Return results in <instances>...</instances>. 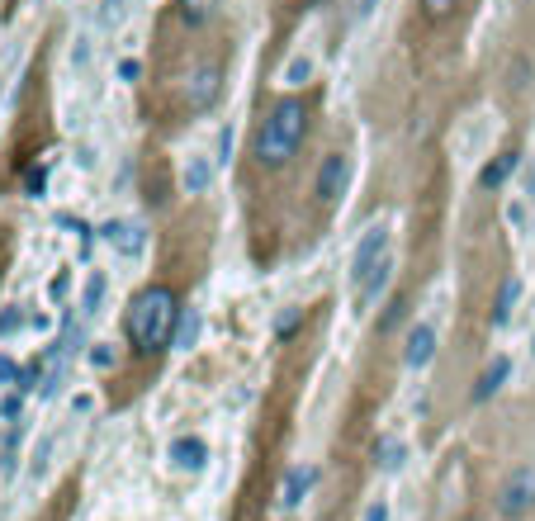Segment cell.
<instances>
[{"label": "cell", "instance_id": "1", "mask_svg": "<svg viewBox=\"0 0 535 521\" xmlns=\"http://www.w3.org/2000/svg\"><path fill=\"white\" fill-rule=\"evenodd\" d=\"M176 318H180V304L176 294L166 285H152L143 289L133 308H128V342L138 356H152L161 346H171V332H176Z\"/></svg>", "mask_w": 535, "mask_h": 521}, {"label": "cell", "instance_id": "2", "mask_svg": "<svg viewBox=\"0 0 535 521\" xmlns=\"http://www.w3.org/2000/svg\"><path fill=\"white\" fill-rule=\"evenodd\" d=\"M304 133H308V105L289 95V100H280V105L261 119V128H256V162L270 166V171L289 166V157L304 143Z\"/></svg>", "mask_w": 535, "mask_h": 521}, {"label": "cell", "instance_id": "3", "mask_svg": "<svg viewBox=\"0 0 535 521\" xmlns=\"http://www.w3.org/2000/svg\"><path fill=\"white\" fill-rule=\"evenodd\" d=\"M531 507H535V465H521V469H512V474L502 479L498 512L507 521H521V517H531Z\"/></svg>", "mask_w": 535, "mask_h": 521}, {"label": "cell", "instance_id": "4", "mask_svg": "<svg viewBox=\"0 0 535 521\" xmlns=\"http://www.w3.org/2000/svg\"><path fill=\"white\" fill-rule=\"evenodd\" d=\"M384 247H389V228H384V223H375L370 233L360 237L356 256H351V280H356V285H365V280H370V270L384 261Z\"/></svg>", "mask_w": 535, "mask_h": 521}, {"label": "cell", "instance_id": "5", "mask_svg": "<svg viewBox=\"0 0 535 521\" xmlns=\"http://www.w3.org/2000/svg\"><path fill=\"white\" fill-rule=\"evenodd\" d=\"M166 455H171V469H180V474H204V465H209V441H204V436H176Z\"/></svg>", "mask_w": 535, "mask_h": 521}, {"label": "cell", "instance_id": "6", "mask_svg": "<svg viewBox=\"0 0 535 521\" xmlns=\"http://www.w3.org/2000/svg\"><path fill=\"white\" fill-rule=\"evenodd\" d=\"M346 180H351V162H346L341 152H332V157L322 162V171H318V199L322 204H337L341 190H346Z\"/></svg>", "mask_w": 535, "mask_h": 521}, {"label": "cell", "instance_id": "7", "mask_svg": "<svg viewBox=\"0 0 535 521\" xmlns=\"http://www.w3.org/2000/svg\"><path fill=\"white\" fill-rule=\"evenodd\" d=\"M431 356H436V327L417 323L408 332V346H403V365H408V370H427Z\"/></svg>", "mask_w": 535, "mask_h": 521}, {"label": "cell", "instance_id": "8", "mask_svg": "<svg viewBox=\"0 0 535 521\" xmlns=\"http://www.w3.org/2000/svg\"><path fill=\"white\" fill-rule=\"evenodd\" d=\"M218 90H223L218 67H199V72L190 76V86H185V100H190V109H214Z\"/></svg>", "mask_w": 535, "mask_h": 521}, {"label": "cell", "instance_id": "9", "mask_svg": "<svg viewBox=\"0 0 535 521\" xmlns=\"http://www.w3.org/2000/svg\"><path fill=\"white\" fill-rule=\"evenodd\" d=\"M313 479H318V469H313V465H294V469H289L285 484H280V507H285V512H294V507L308 498Z\"/></svg>", "mask_w": 535, "mask_h": 521}, {"label": "cell", "instance_id": "10", "mask_svg": "<svg viewBox=\"0 0 535 521\" xmlns=\"http://www.w3.org/2000/svg\"><path fill=\"white\" fill-rule=\"evenodd\" d=\"M100 233H105L109 247H119L124 256H143V242H147V237H143V223H105Z\"/></svg>", "mask_w": 535, "mask_h": 521}, {"label": "cell", "instance_id": "11", "mask_svg": "<svg viewBox=\"0 0 535 521\" xmlns=\"http://www.w3.org/2000/svg\"><path fill=\"white\" fill-rule=\"evenodd\" d=\"M507 375H512V360L498 356V360H493V365H488V370L479 375V384H474V403H488V398H493L502 384H507Z\"/></svg>", "mask_w": 535, "mask_h": 521}, {"label": "cell", "instance_id": "12", "mask_svg": "<svg viewBox=\"0 0 535 521\" xmlns=\"http://www.w3.org/2000/svg\"><path fill=\"white\" fill-rule=\"evenodd\" d=\"M512 171H517V152H502V157H493V162L479 171V185L483 190H502Z\"/></svg>", "mask_w": 535, "mask_h": 521}, {"label": "cell", "instance_id": "13", "mask_svg": "<svg viewBox=\"0 0 535 521\" xmlns=\"http://www.w3.org/2000/svg\"><path fill=\"white\" fill-rule=\"evenodd\" d=\"M389 256H384V261H379L375 270H370V280H365V285H360V313H370V308L379 304V294H384V285H389Z\"/></svg>", "mask_w": 535, "mask_h": 521}, {"label": "cell", "instance_id": "14", "mask_svg": "<svg viewBox=\"0 0 535 521\" xmlns=\"http://www.w3.org/2000/svg\"><path fill=\"white\" fill-rule=\"evenodd\" d=\"M180 180H185V190H190V195H204V190H209V180H214V166L204 162V157H190L185 171H180Z\"/></svg>", "mask_w": 535, "mask_h": 521}, {"label": "cell", "instance_id": "15", "mask_svg": "<svg viewBox=\"0 0 535 521\" xmlns=\"http://www.w3.org/2000/svg\"><path fill=\"white\" fill-rule=\"evenodd\" d=\"M195 337H199V313H195V308H185V313L176 318L171 346H176V351H190V346H195Z\"/></svg>", "mask_w": 535, "mask_h": 521}, {"label": "cell", "instance_id": "16", "mask_svg": "<svg viewBox=\"0 0 535 521\" xmlns=\"http://www.w3.org/2000/svg\"><path fill=\"white\" fill-rule=\"evenodd\" d=\"M53 450H57V441L53 436H43V441H38V450H34V460H29V479H48V469H53Z\"/></svg>", "mask_w": 535, "mask_h": 521}, {"label": "cell", "instance_id": "17", "mask_svg": "<svg viewBox=\"0 0 535 521\" xmlns=\"http://www.w3.org/2000/svg\"><path fill=\"white\" fill-rule=\"evenodd\" d=\"M517 294H521V285H517V280H502L498 308H493V323H498V327H507V323H512V308H517Z\"/></svg>", "mask_w": 535, "mask_h": 521}, {"label": "cell", "instance_id": "18", "mask_svg": "<svg viewBox=\"0 0 535 521\" xmlns=\"http://www.w3.org/2000/svg\"><path fill=\"white\" fill-rule=\"evenodd\" d=\"M100 304H105V275L95 270V275L86 280V294H81V313H86V318H95V313H100Z\"/></svg>", "mask_w": 535, "mask_h": 521}, {"label": "cell", "instance_id": "19", "mask_svg": "<svg viewBox=\"0 0 535 521\" xmlns=\"http://www.w3.org/2000/svg\"><path fill=\"white\" fill-rule=\"evenodd\" d=\"M124 19H128V0H100V10H95L100 29H119Z\"/></svg>", "mask_w": 535, "mask_h": 521}, {"label": "cell", "instance_id": "20", "mask_svg": "<svg viewBox=\"0 0 535 521\" xmlns=\"http://www.w3.org/2000/svg\"><path fill=\"white\" fill-rule=\"evenodd\" d=\"M308 76H313V57L294 53V57H289V67H285V86H304Z\"/></svg>", "mask_w": 535, "mask_h": 521}, {"label": "cell", "instance_id": "21", "mask_svg": "<svg viewBox=\"0 0 535 521\" xmlns=\"http://www.w3.org/2000/svg\"><path fill=\"white\" fill-rule=\"evenodd\" d=\"M24 327H29L24 308H0V337H19Z\"/></svg>", "mask_w": 535, "mask_h": 521}, {"label": "cell", "instance_id": "22", "mask_svg": "<svg viewBox=\"0 0 535 521\" xmlns=\"http://www.w3.org/2000/svg\"><path fill=\"white\" fill-rule=\"evenodd\" d=\"M455 5H460V0H422V15H427L431 24H441V19L455 15Z\"/></svg>", "mask_w": 535, "mask_h": 521}, {"label": "cell", "instance_id": "23", "mask_svg": "<svg viewBox=\"0 0 535 521\" xmlns=\"http://www.w3.org/2000/svg\"><path fill=\"white\" fill-rule=\"evenodd\" d=\"M375 455H379V465L384 469H403V441H384Z\"/></svg>", "mask_w": 535, "mask_h": 521}, {"label": "cell", "instance_id": "24", "mask_svg": "<svg viewBox=\"0 0 535 521\" xmlns=\"http://www.w3.org/2000/svg\"><path fill=\"white\" fill-rule=\"evenodd\" d=\"M360 521H389V498H370L365 512H360Z\"/></svg>", "mask_w": 535, "mask_h": 521}, {"label": "cell", "instance_id": "25", "mask_svg": "<svg viewBox=\"0 0 535 521\" xmlns=\"http://www.w3.org/2000/svg\"><path fill=\"white\" fill-rule=\"evenodd\" d=\"M180 15H185V24H199V19L209 15V0H185V5H180Z\"/></svg>", "mask_w": 535, "mask_h": 521}, {"label": "cell", "instance_id": "26", "mask_svg": "<svg viewBox=\"0 0 535 521\" xmlns=\"http://www.w3.org/2000/svg\"><path fill=\"white\" fill-rule=\"evenodd\" d=\"M90 365H95V370H109V365H114V351H109L105 342H95V351H90Z\"/></svg>", "mask_w": 535, "mask_h": 521}, {"label": "cell", "instance_id": "27", "mask_svg": "<svg viewBox=\"0 0 535 521\" xmlns=\"http://www.w3.org/2000/svg\"><path fill=\"white\" fill-rule=\"evenodd\" d=\"M403 323V299H393L389 313H384V323H379V332H393V327Z\"/></svg>", "mask_w": 535, "mask_h": 521}, {"label": "cell", "instance_id": "28", "mask_svg": "<svg viewBox=\"0 0 535 521\" xmlns=\"http://www.w3.org/2000/svg\"><path fill=\"white\" fill-rule=\"evenodd\" d=\"M72 67H81V72L90 67V38H76V48H72Z\"/></svg>", "mask_w": 535, "mask_h": 521}, {"label": "cell", "instance_id": "29", "mask_svg": "<svg viewBox=\"0 0 535 521\" xmlns=\"http://www.w3.org/2000/svg\"><path fill=\"white\" fill-rule=\"evenodd\" d=\"M5 384H19V365L10 356H0V389H5Z\"/></svg>", "mask_w": 535, "mask_h": 521}, {"label": "cell", "instance_id": "30", "mask_svg": "<svg viewBox=\"0 0 535 521\" xmlns=\"http://www.w3.org/2000/svg\"><path fill=\"white\" fill-rule=\"evenodd\" d=\"M19 408H24V398H19V394H5V403H0V417H5V422H15Z\"/></svg>", "mask_w": 535, "mask_h": 521}, {"label": "cell", "instance_id": "31", "mask_svg": "<svg viewBox=\"0 0 535 521\" xmlns=\"http://www.w3.org/2000/svg\"><path fill=\"white\" fill-rule=\"evenodd\" d=\"M280 337H289V332H294V327H299V308H289V313H280Z\"/></svg>", "mask_w": 535, "mask_h": 521}, {"label": "cell", "instance_id": "32", "mask_svg": "<svg viewBox=\"0 0 535 521\" xmlns=\"http://www.w3.org/2000/svg\"><path fill=\"white\" fill-rule=\"evenodd\" d=\"M138 72H143L138 57H124V62H119V76H124V81H138Z\"/></svg>", "mask_w": 535, "mask_h": 521}, {"label": "cell", "instance_id": "33", "mask_svg": "<svg viewBox=\"0 0 535 521\" xmlns=\"http://www.w3.org/2000/svg\"><path fill=\"white\" fill-rule=\"evenodd\" d=\"M232 157V128H223V133H218V162H228Z\"/></svg>", "mask_w": 535, "mask_h": 521}, {"label": "cell", "instance_id": "34", "mask_svg": "<svg viewBox=\"0 0 535 521\" xmlns=\"http://www.w3.org/2000/svg\"><path fill=\"white\" fill-rule=\"evenodd\" d=\"M90 408H95V398H90V394H76V398H72V413H76V417H86Z\"/></svg>", "mask_w": 535, "mask_h": 521}, {"label": "cell", "instance_id": "35", "mask_svg": "<svg viewBox=\"0 0 535 521\" xmlns=\"http://www.w3.org/2000/svg\"><path fill=\"white\" fill-rule=\"evenodd\" d=\"M526 199L535 204V162H531V176H526Z\"/></svg>", "mask_w": 535, "mask_h": 521}, {"label": "cell", "instance_id": "36", "mask_svg": "<svg viewBox=\"0 0 535 521\" xmlns=\"http://www.w3.org/2000/svg\"><path fill=\"white\" fill-rule=\"evenodd\" d=\"M375 5L379 0H360V15H375Z\"/></svg>", "mask_w": 535, "mask_h": 521}]
</instances>
